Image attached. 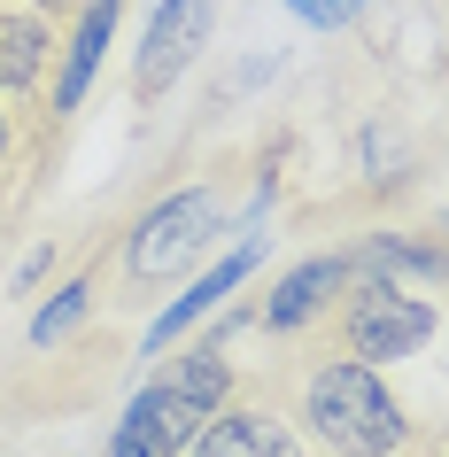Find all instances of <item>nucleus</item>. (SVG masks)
I'll return each mask as SVG.
<instances>
[{"instance_id": "1", "label": "nucleus", "mask_w": 449, "mask_h": 457, "mask_svg": "<svg viewBox=\"0 0 449 457\" xmlns=\"http://www.w3.org/2000/svg\"><path fill=\"white\" fill-rule=\"evenodd\" d=\"M303 419L310 434L326 442L333 457H395L403 450V403L387 395V380H379L364 357H333L318 380H310L303 395Z\"/></svg>"}, {"instance_id": "2", "label": "nucleus", "mask_w": 449, "mask_h": 457, "mask_svg": "<svg viewBox=\"0 0 449 457\" xmlns=\"http://www.w3.org/2000/svg\"><path fill=\"white\" fill-rule=\"evenodd\" d=\"M419 341H434V303L403 295L387 271H372L364 287L341 295V349H349V357L395 364V357H411Z\"/></svg>"}, {"instance_id": "3", "label": "nucleus", "mask_w": 449, "mask_h": 457, "mask_svg": "<svg viewBox=\"0 0 449 457\" xmlns=\"http://www.w3.org/2000/svg\"><path fill=\"white\" fill-rule=\"evenodd\" d=\"M217 233V194H170L163 210L140 217V241H132V271L140 279H163V271H179L187 256H202Z\"/></svg>"}, {"instance_id": "4", "label": "nucleus", "mask_w": 449, "mask_h": 457, "mask_svg": "<svg viewBox=\"0 0 449 457\" xmlns=\"http://www.w3.org/2000/svg\"><path fill=\"white\" fill-rule=\"evenodd\" d=\"M202 31H210V0H163V8H155V24H147V47H140V101H155L170 78L194 62Z\"/></svg>"}, {"instance_id": "5", "label": "nucleus", "mask_w": 449, "mask_h": 457, "mask_svg": "<svg viewBox=\"0 0 449 457\" xmlns=\"http://www.w3.org/2000/svg\"><path fill=\"white\" fill-rule=\"evenodd\" d=\"M124 419L147 434V450H155V457H187V442L210 427V403H194L179 380H155V387H140V395L124 403Z\"/></svg>"}, {"instance_id": "6", "label": "nucleus", "mask_w": 449, "mask_h": 457, "mask_svg": "<svg viewBox=\"0 0 449 457\" xmlns=\"http://www.w3.org/2000/svg\"><path fill=\"white\" fill-rule=\"evenodd\" d=\"M194 457H303V450H295L287 419L233 403V411H210V427L194 434Z\"/></svg>"}, {"instance_id": "7", "label": "nucleus", "mask_w": 449, "mask_h": 457, "mask_svg": "<svg viewBox=\"0 0 449 457\" xmlns=\"http://www.w3.org/2000/svg\"><path fill=\"white\" fill-rule=\"evenodd\" d=\"M349 256H318V264H303V271H287L279 279V295H271V303H263V326H271V334H295V326H310V318L326 311L333 295L349 287Z\"/></svg>"}, {"instance_id": "8", "label": "nucleus", "mask_w": 449, "mask_h": 457, "mask_svg": "<svg viewBox=\"0 0 449 457\" xmlns=\"http://www.w3.org/2000/svg\"><path fill=\"white\" fill-rule=\"evenodd\" d=\"M256 256H263V248L248 241V248H233V256H225V264H217V271H202V279H194V287L179 295V303H170V311L155 318V326H147V349H170V341L187 334L194 318H210V311H217V295H233L240 279H248V271H256Z\"/></svg>"}, {"instance_id": "9", "label": "nucleus", "mask_w": 449, "mask_h": 457, "mask_svg": "<svg viewBox=\"0 0 449 457\" xmlns=\"http://www.w3.org/2000/svg\"><path fill=\"white\" fill-rule=\"evenodd\" d=\"M109 31H117V0H86V8H78V31H71V54H62V71H54V109H62V117L86 101V86H94V71H101V47H109Z\"/></svg>"}, {"instance_id": "10", "label": "nucleus", "mask_w": 449, "mask_h": 457, "mask_svg": "<svg viewBox=\"0 0 449 457\" xmlns=\"http://www.w3.org/2000/svg\"><path fill=\"white\" fill-rule=\"evenodd\" d=\"M39 71H47V24H39V16H16V8H0V94L31 86Z\"/></svg>"}, {"instance_id": "11", "label": "nucleus", "mask_w": 449, "mask_h": 457, "mask_svg": "<svg viewBox=\"0 0 449 457\" xmlns=\"http://www.w3.org/2000/svg\"><path fill=\"white\" fill-rule=\"evenodd\" d=\"M170 380L187 387L194 403H225V357H217V349H187V364H179V372H170Z\"/></svg>"}, {"instance_id": "12", "label": "nucleus", "mask_w": 449, "mask_h": 457, "mask_svg": "<svg viewBox=\"0 0 449 457\" xmlns=\"http://www.w3.org/2000/svg\"><path fill=\"white\" fill-rule=\"evenodd\" d=\"M86 295H94V287H86V279H71V287L54 295L47 311L31 318V341H39V349H54V341H62V334L78 326V318H86Z\"/></svg>"}, {"instance_id": "13", "label": "nucleus", "mask_w": 449, "mask_h": 457, "mask_svg": "<svg viewBox=\"0 0 449 457\" xmlns=\"http://www.w3.org/2000/svg\"><path fill=\"white\" fill-rule=\"evenodd\" d=\"M364 264H403V271H434V279H442L449 256H442V248H419V241H395V233H379V241L364 248Z\"/></svg>"}, {"instance_id": "14", "label": "nucleus", "mask_w": 449, "mask_h": 457, "mask_svg": "<svg viewBox=\"0 0 449 457\" xmlns=\"http://www.w3.org/2000/svg\"><path fill=\"white\" fill-rule=\"evenodd\" d=\"M287 8H295L303 24H318V31H341V24H356L364 0H287Z\"/></svg>"}, {"instance_id": "15", "label": "nucleus", "mask_w": 449, "mask_h": 457, "mask_svg": "<svg viewBox=\"0 0 449 457\" xmlns=\"http://www.w3.org/2000/svg\"><path fill=\"white\" fill-rule=\"evenodd\" d=\"M109 457H155V450H147V434L132 427V419H124V427L109 434Z\"/></svg>"}, {"instance_id": "16", "label": "nucleus", "mask_w": 449, "mask_h": 457, "mask_svg": "<svg viewBox=\"0 0 449 457\" xmlns=\"http://www.w3.org/2000/svg\"><path fill=\"white\" fill-rule=\"evenodd\" d=\"M47 264H54V248H31V256H24V271H16V287H31V279H47Z\"/></svg>"}, {"instance_id": "17", "label": "nucleus", "mask_w": 449, "mask_h": 457, "mask_svg": "<svg viewBox=\"0 0 449 457\" xmlns=\"http://www.w3.org/2000/svg\"><path fill=\"white\" fill-rule=\"evenodd\" d=\"M31 8H47V16H71V8H86V0H31Z\"/></svg>"}, {"instance_id": "18", "label": "nucleus", "mask_w": 449, "mask_h": 457, "mask_svg": "<svg viewBox=\"0 0 449 457\" xmlns=\"http://www.w3.org/2000/svg\"><path fill=\"white\" fill-rule=\"evenodd\" d=\"M0 155H8V109H0Z\"/></svg>"}]
</instances>
